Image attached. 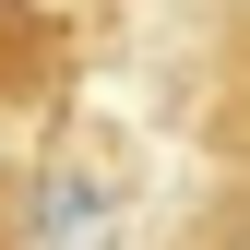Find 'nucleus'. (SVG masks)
<instances>
[{
  "label": "nucleus",
  "mask_w": 250,
  "mask_h": 250,
  "mask_svg": "<svg viewBox=\"0 0 250 250\" xmlns=\"http://www.w3.org/2000/svg\"><path fill=\"white\" fill-rule=\"evenodd\" d=\"M0 250H36V191H24L12 155H0Z\"/></svg>",
  "instance_id": "nucleus-3"
},
{
  "label": "nucleus",
  "mask_w": 250,
  "mask_h": 250,
  "mask_svg": "<svg viewBox=\"0 0 250 250\" xmlns=\"http://www.w3.org/2000/svg\"><path fill=\"white\" fill-rule=\"evenodd\" d=\"M203 155H214V179H250V12L227 24V48L203 72Z\"/></svg>",
  "instance_id": "nucleus-1"
},
{
  "label": "nucleus",
  "mask_w": 250,
  "mask_h": 250,
  "mask_svg": "<svg viewBox=\"0 0 250 250\" xmlns=\"http://www.w3.org/2000/svg\"><path fill=\"white\" fill-rule=\"evenodd\" d=\"M167 250H250V179H214V191L167 227Z\"/></svg>",
  "instance_id": "nucleus-2"
}]
</instances>
